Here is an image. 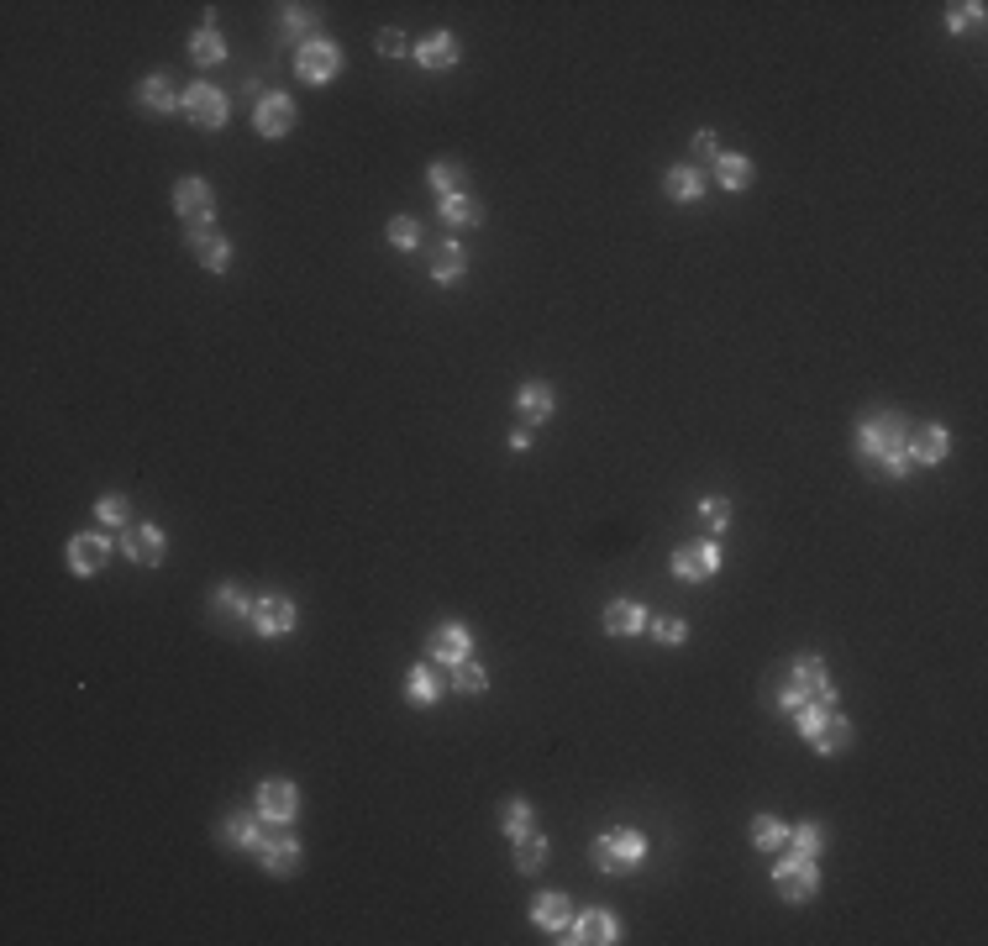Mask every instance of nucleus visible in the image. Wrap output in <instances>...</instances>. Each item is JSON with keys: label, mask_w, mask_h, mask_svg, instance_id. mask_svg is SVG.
Masks as SVG:
<instances>
[{"label": "nucleus", "mask_w": 988, "mask_h": 946, "mask_svg": "<svg viewBox=\"0 0 988 946\" xmlns=\"http://www.w3.org/2000/svg\"><path fill=\"white\" fill-rule=\"evenodd\" d=\"M463 269H468V253L458 248V242H442V248H431V279H437V284L463 279Z\"/></svg>", "instance_id": "nucleus-25"}, {"label": "nucleus", "mask_w": 988, "mask_h": 946, "mask_svg": "<svg viewBox=\"0 0 988 946\" xmlns=\"http://www.w3.org/2000/svg\"><path fill=\"white\" fill-rule=\"evenodd\" d=\"M211 205H216V200H211V184H205V179L190 174V179L174 184V211H179L184 221H211Z\"/></svg>", "instance_id": "nucleus-14"}, {"label": "nucleus", "mask_w": 988, "mask_h": 946, "mask_svg": "<svg viewBox=\"0 0 988 946\" xmlns=\"http://www.w3.org/2000/svg\"><path fill=\"white\" fill-rule=\"evenodd\" d=\"M589 857H594V868H600V873L621 878V873H631V868H642V857H647V836H642V831H631V826L605 831V836L589 847Z\"/></svg>", "instance_id": "nucleus-2"}, {"label": "nucleus", "mask_w": 988, "mask_h": 946, "mask_svg": "<svg viewBox=\"0 0 988 946\" xmlns=\"http://www.w3.org/2000/svg\"><path fill=\"white\" fill-rule=\"evenodd\" d=\"M111 558V542L106 537H69V573H100Z\"/></svg>", "instance_id": "nucleus-17"}, {"label": "nucleus", "mask_w": 988, "mask_h": 946, "mask_svg": "<svg viewBox=\"0 0 988 946\" xmlns=\"http://www.w3.org/2000/svg\"><path fill=\"white\" fill-rule=\"evenodd\" d=\"M190 248H195V258H200L211 274H221L226 263H232V242H226L211 221H190Z\"/></svg>", "instance_id": "nucleus-11"}, {"label": "nucleus", "mask_w": 988, "mask_h": 946, "mask_svg": "<svg viewBox=\"0 0 988 946\" xmlns=\"http://www.w3.org/2000/svg\"><path fill=\"white\" fill-rule=\"evenodd\" d=\"M253 127L263 132V137H284L295 127V106H290V95H263L258 100V111H253Z\"/></svg>", "instance_id": "nucleus-15"}, {"label": "nucleus", "mask_w": 988, "mask_h": 946, "mask_svg": "<svg viewBox=\"0 0 988 946\" xmlns=\"http://www.w3.org/2000/svg\"><path fill=\"white\" fill-rule=\"evenodd\" d=\"M715 573H720V547L715 542H689V547L673 552V579L705 584V579H715Z\"/></svg>", "instance_id": "nucleus-7"}, {"label": "nucleus", "mask_w": 988, "mask_h": 946, "mask_svg": "<svg viewBox=\"0 0 988 946\" xmlns=\"http://www.w3.org/2000/svg\"><path fill=\"white\" fill-rule=\"evenodd\" d=\"M179 111L195 121V127H226V95L216 90V85H190L179 95Z\"/></svg>", "instance_id": "nucleus-8"}, {"label": "nucleus", "mask_w": 988, "mask_h": 946, "mask_svg": "<svg viewBox=\"0 0 988 946\" xmlns=\"http://www.w3.org/2000/svg\"><path fill=\"white\" fill-rule=\"evenodd\" d=\"M190 58H195V64H221V58H226V37L216 27H200L190 37Z\"/></svg>", "instance_id": "nucleus-34"}, {"label": "nucleus", "mask_w": 988, "mask_h": 946, "mask_svg": "<svg viewBox=\"0 0 988 946\" xmlns=\"http://www.w3.org/2000/svg\"><path fill=\"white\" fill-rule=\"evenodd\" d=\"M531 820H537V815H531V805H526V799L516 794V799L505 805V836H510V841H516V836H526V831H531Z\"/></svg>", "instance_id": "nucleus-41"}, {"label": "nucleus", "mask_w": 988, "mask_h": 946, "mask_svg": "<svg viewBox=\"0 0 988 946\" xmlns=\"http://www.w3.org/2000/svg\"><path fill=\"white\" fill-rule=\"evenodd\" d=\"M379 53H384V58H405V32L384 27V32H379Z\"/></svg>", "instance_id": "nucleus-46"}, {"label": "nucleus", "mask_w": 988, "mask_h": 946, "mask_svg": "<svg viewBox=\"0 0 988 946\" xmlns=\"http://www.w3.org/2000/svg\"><path fill=\"white\" fill-rule=\"evenodd\" d=\"M831 710H836V699H805L799 710H789V715H794V731H799V736H815L820 726L831 721Z\"/></svg>", "instance_id": "nucleus-28"}, {"label": "nucleus", "mask_w": 988, "mask_h": 946, "mask_svg": "<svg viewBox=\"0 0 988 946\" xmlns=\"http://www.w3.org/2000/svg\"><path fill=\"white\" fill-rule=\"evenodd\" d=\"M946 452H952V437H946L941 421L910 426V463H941Z\"/></svg>", "instance_id": "nucleus-13"}, {"label": "nucleus", "mask_w": 988, "mask_h": 946, "mask_svg": "<svg viewBox=\"0 0 988 946\" xmlns=\"http://www.w3.org/2000/svg\"><path fill=\"white\" fill-rule=\"evenodd\" d=\"M452 684H458L463 694H484V684H489V673H484L479 663H473V657H463V663H458V668H452Z\"/></svg>", "instance_id": "nucleus-39"}, {"label": "nucleus", "mask_w": 988, "mask_h": 946, "mask_svg": "<svg viewBox=\"0 0 988 946\" xmlns=\"http://www.w3.org/2000/svg\"><path fill=\"white\" fill-rule=\"evenodd\" d=\"M810 742H815L820 752H847V747H852V721H847V715H836V710H831V721L820 726V731L810 736Z\"/></svg>", "instance_id": "nucleus-30"}, {"label": "nucleus", "mask_w": 988, "mask_h": 946, "mask_svg": "<svg viewBox=\"0 0 988 946\" xmlns=\"http://www.w3.org/2000/svg\"><path fill=\"white\" fill-rule=\"evenodd\" d=\"M715 179H720V190H747V184H752V158L720 153L715 158Z\"/></svg>", "instance_id": "nucleus-26"}, {"label": "nucleus", "mask_w": 988, "mask_h": 946, "mask_svg": "<svg viewBox=\"0 0 988 946\" xmlns=\"http://www.w3.org/2000/svg\"><path fill=\"white\" fill-rule=\"evenodd\" d=\"M510 447L526 452V447H531V426H516V431H510Z\"/></svg>", "instance_id": "nucleus-48"}, {"label": "nucleus", "mask_w": 988, "mask_h": 946, "mask_svg": "<svg viewBox=\"0 0 988 946\" xmlns=\"http://www.w3.org/2000/svg\"><path fill=\"white\" fill-rule=\"evenodd\" d=\"M857 447L883 468V479H910V421L899 410H878L857 426Z\"/></svg>", "instance_id": "nucleus-1"}, {"label": "nucleus", "mask_w": 988, "mask_h": 946, "mask_svg": "<svg viewBox=\"0 0 988 946\" xmlns=\"http://www.w3.org/2000/svg\"><path fill=\"white\" fill-rule=\"evenodd\" d=\"M258 810L253 815H232V820H226V826H221V836L226 841H232V847H258V841H263V826H258Z\"/></svg>", "instance_id": "nucleus-33"}, {"label": "nucleus", "mask_w": 988, "mask_h": 946, "mask_svg": "<svg viewBox=\"0 0 988 946\" xmlns=\"http://www.w3.org/2000/svg\"><path fill=\"white\" fill-rule=\"evenodd\" d=\"M405 699H410V705H416V710L437 705V699H442V678L431 673L426 663H421V668H410V673H405Z\"/></svg>", "instance_id": "nucleus-24"}, {"label": "nucleus", "mask_w": 988, "mask_h": 946, "mask_svg": "<svg viewBox=\"0 0 988 946\" xmlns=\"http://www.w3.org/2000/svg\"><path fill=\"white\" fill-rule=\"evenodd\" d=\"M442 221H447V226H479V221H484V205L458 190V195L442 200Z\"/></svg>", "instance_id": "nucleus-29"}, {"label": "nucleus", "mask_w": 988, "mask_h": 946, "mask_svg": "<svg viewBox=\"0 0 988 946\" xmlns=\"http://www.w3.org/2000/svg\"><path fill=\"white\" fill-rule=\"evenodd\" d=\"M605 631H610V636H636V631H647L642 600H610V605H605Z\"/></svg>", "instance_id": "nucleus-19"}, {"label": "nucleus", "mask_w": 988, "mask_h": 946, "mask_svg": "<svg viewBox=\"0 0 988 946\" xmlns=\"http://www.w3.org/2000/svg\"><path fill=\"white\" fill-rule=\"evenodd\" d=\"M752 847H757V852H784V847H789V831H784V820H773V815H757V820H752Z\"/></svg>", "instance_id": "nucleus-31"}, {"label": "nucleus", "mask_w": 988, "mask_h": 946, "mask_svg": "<svg viewBox=\"0 0 988 946\" xmlns=\"http://www.w3.org/2000/svg\"><path fill=\"white\" fill-rule=\"evenodd\" d=\"M416 242H421V226H416V216H395V221H389V248L410 253Z\"/></svg>", "instance_id": "nucleus-40"}, {"label": "nucleus", "mask_w": 988, "mask_h": 946, "mask_svg": "<svg viewBox=\"0 0 988 946\" xmlns=\"http://www.w3.org/2000/svg\"><path fill=\"white\" fill-rule=\"evenodd\" d=\"M521 426H542L547 416H552V384H542V379H531V384H521Z\"/></svg>", "instance_id": "nucleus-23"}, {"label": "nucleus", "mask_w": 988, "mask_h": 946, "mask_svg": "<svg viewBox=\"0 0 988 946\" xmlns=\"http://www.w3.org/2000/svg\"><path fill=\"white\" fill-rule=\"evenodd\" d=\"M137 100H142L148 111H174V106H179V95H174V85H169V74H148V79L137 85Z\"/></svg>", "instance_id": "nucleus-27"}, {"label": "nucleus", "mask_w": 988, "mask_h": 946, "mask_svg": "<svg viewBox=\"0 0 988 946\" xmlns=\"http://www.w3.org/2000/svg\"><path fill=\"white\" fill-rule=\"evenodd\" d=\"M247 621H253L258 636H290L295 631V600H284V594H258L253 610H247Z\"/></svg>", "instance_id": "nucleus-6"}, {"label": "nucleus", "mask_w": 988, "mask_h": 946, "mask_svg": "<svg viewBox=\"0 0 988 946\" xmlns=\"http://www.w3.org/2000/svg\"><path fill=\"white\" fill-rule=\"evenodd\" d=\"M426 652H431V663H442V668H458L463 657L473 652V636H468V626H463V621H442L437 631L426 636Z\"/></svg>", "instance_id": "nucleus-9"}, {"label": "nucleus", "mask_w": 988, "mask_h": 946, "mask_svg": "<svg viewBox=\"0 0 988 946\" xmlns=\"http://www.w3.org/2000/svg\"><path fill=\"white\" fill-rule=\"evenodd\" d=\"M663 195H668V200H678V205H689V200L705 195V174H699L694 163H678V169H668V174H663Z\"/></svg>", "instance_id": "nucleus-21"}, {"label": "nucleus", "mask_w": 988, "mask_h": 946, "mask_svg": "<svg viewBox=\"0 0 988 946\" xmlns=\"http://www.w3.org/2000/svg\"><path fill=\"white\" fill-rule=\"evenodd\" d=\"M458 179H463V163H447V158H437V163L426 169V184H431V190H437L442 200H447V195H458Z\"/></svg>", "instance_id": "nucleus-35"}, {"label": "nucleus", "mask_w": 988, "mask_h": 946, "mask_svg": "<svg viewBox=\"0 0 988 946\" xmlns=\"http://www.w3.org/2000/svg\"><path fill=\"white\" fill-rule=\"evenodd\" d=\"M95 516H100V526H121L127 521V495H106L95 505Z\"/></svg>", "instance_id": "nucleus-45"}, {"label": "nucleus", "mask_w": 988, "mask_h": 946, "mask_svg": "<svg viewBox=\"0 0 988 946\" xmlns=\"http://www.w3.org/2000/svg\"><path fill=\"white\" fill-rule=\"evenodd\" d=\"M773 883H778V894H784L789 904H805V899L820 889V868H815V857L789 852V857L773 868Z\"/></svg>", "instance_id": "nucleus-5"}, {"label": "nucleus", "mask_w": 988, "mask_h": 946, "mask_svg": "<svg viewBox=\"0 0 988 946\" xmlns=\"http://www.w3.org/2000/svg\"><path fill=\"white\" fill-rule=\"evenodd\" d=\"M163 531L158 526H132L127 537H121V552H127L132 563H142V568H153V563H163Z\"/></svg>", "instance_id": "nucleus-16"}, {"label": "nucleus", "mask_w": 988, "mask_h": 946, "mask_svg": "<svg viewBox=\"0 0 988 946\" xmlns=\"http://www.w3.org/2000/svg\"><path fill=\"white\" fill-rule=\"evenodd\" d=\"M805 699H836V684H831V673H826V663H820V657H799L794 673H789V689L778 694V705H784V710H799Z\"/></svg>", "instance_id": "nucleus-3"}, {"label": "nucleus", "mask_w": 988, "mask_h": 946, "mask_svg": "<svg viewBox=\"0 0 988 946\" xmlns=\"http://www.w3.org/2000/svg\"><path fill=\"white\" fill-rule=\"evenodd\" d=\"M300 810V789L290 784V778H269V784L258 789V815L274 820V826H290Z\"/></svg>", "instance_id": "nucleus-10"}, {"label": "nucleus", "mask_w": 988, "mask_h": 946, "mask_svg": "<svg viewBox=\"0 0 988 946\" xmlns=\"http://www.w3.org/2000/svg\"><path fill=\"white\" fill-rule=\"evenodd\" d=\"M694 158H710V163L720 158V142H715V132H710V127H699V132H694Z\"/></svg>", "instance_id": "nucleus-47"}, {"label": "nucleus", "mask_w": 988, "mask_h": 946, "mask_svg": "<svg viewBox=\"0 0 988 946\" xmlns=\"http://www.w3.org/2000/svg\"><path fill=\"white\" fill-rule=\"evenodd\" d=\"M542 862H547V836L531 826L526 836H516V868H521V873H537Z\"/></svg>", "instance_id": "nucleus-32"}, {"label": "nucleus", "mask_w": 988, "mask_h": 946, "mask_svg": "<svg viewBox=\"0 0 988 946\" xmlns=\"http://www.w3.org/2000/svg\"><path fill=\"white\" fill-rule=\"evenodd\" d=\"M563 941H589V946H605V941H621V925H615L610 910H584L579 920L563 931Z\"/></svg>", "instance_id": "nucleus-12"}, {"label": "nucleus", "mask_w": 988, "mask_h": 946, "mask_svg": "<svg viewBox=\"0 0 988 946\" xmlns=\"http://www.w3.org/2000/svg\"><path fill=\"white\" fill-rule=\"evenodd\" d=\"M699 521H705L710 531H726L731 526V500H720V495L715 500H699Z\"/></svg>", "instance_id": "nucleus-43"}, {"label": "nucleus", "mask_w": 988, "mask_h": 946, "mask_svg": "<svg viewBox=\"0 0 988 946\" xmlns=\"http://www.w3.org/2000/svg\"><path fill=\"white\" fill-rule=\"evenodd\" d=\"M295 74L305 79V85H326V79H337L342 74V48L332 43V37H311V43H300Z\"/></svg>", "instance_id": "nucleus-4"}, {"label": "nucleus", "mask_w": 988, "mask_h": 946, "mask_svg": "<svg viewBox=\"0 0 988 946\" xmlns=\"http://www.w3.org/2000/svg\"><path fill=\"white\" fill-rule=\"evenodd\" d=\"M216 610H221V615H242V610H253V600H247L237 584H221V589H216Z\"/></svg>", "instance_id": "nucleus-44"}, {"label": "nucleus", "mask_w": 988, "mask_h": 946, "mask_svg": "<svg viewBox=\"0 0 988 946\" xmlns=\"http://www.w3.org/2000/svg\"><path fill=\"white\" fill-rule=\"evenodd\" d=\"M652 626V636L663 647H684L689 642V621H678V615H657V621H647Z\"/></svg>", "instance_id": "nucleus-36"}, {"label": "nucleus", "mask_w": 988, "mask_h": 946, "mask_svg": "<svg viewBox=\"0 0 988 946\" xmlns=\"http://www.w3.org/2000/svg\"><path fill=\"white\" fill-rule=\"evenodd\" d=\"M258 852H263V868L269 873H295L300 868V841L295 836H263Z\"/></svg>", "instance_id": "nucleus-20"}, {"label": "nucleus", "mask_w": 988, "mask_h": 946, "mask_svg": "<svg viewBox=\"0 0 988 946\" xmlns=\"http://www.w3.org/2000/svg\"><path fill=\"white\" fill-rule=\"evenodd\" d=\"M531 920L542 925V931H568L573 925V904H568V894H542L537 904H531Z\"/></svg>", "instance_id": "nucleus-22"}, {"label": "nucleus", "mask_w": 988, "mask_h": 946, "mask_svg": "<svg viewBox=\"0 0 988 946\" xmlns=\"http://www.w3.org/2000/svg\"><path fill=\"white\" fill-rule=\"evenodd\" d=\"M416 64L421 69H452V64H458V37H452V32L421 37V43H416Z\"/></svg>", "instance_id": "nucleus-18"}, {"label": "nucleus", "mask_w": 988, "mask_h": 946, "mask_svg": "<svg viewBox=\"0 0 988 946\" xmlns=\"http://www.w3.org/2000/svg\"><path fill=\"white\" fill-rule=\"evenodd\" d=\"M279 27L290 32V37H305L311 43V27H316V11L311 6H284V16H279Z\"/></svg>", "instance_id": "nucleus-38"}, {"label": "nucleus", "mask_w": 988, "mask_h": 946, "mask_svg": "<svg viewBox=\"0 0 988 946\" xmlns=\"http://www.w3.org/2000/svg\"><path fill=\"white\" fill-rule=\"evenodd\" d=\"M983 22V6L978 0H962V6H946V27L952 32H967V27H978Z\"/></svg>", "instance_id": "nucleus-42"}, {"label": "nucleus", "mask_w": 988, "mask_h": 946, "mask_svg": "<svg viewBox=\"0 0 988 946\" xmlns=\"http://www.w3.org/2000/svg\"><path fill=\"white\" fill-rule=\"evenodd\" d=\"M794 852L799 857H820L826 852V826H820V820H805V826L794 831Z\"/></svg>", "instance_id": "nucleus-37"}]
</instances>
